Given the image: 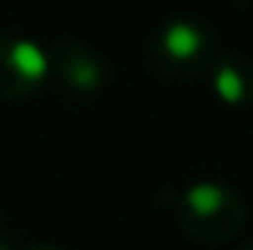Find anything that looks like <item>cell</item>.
<instances>
[{"mask_svg":"<svg viewBox=\"0 0 253 250\" xmlns=\"http://www.w3.org/2000/svg\"><path fill=\"white\" fill-rule=\"evenodd\" d=\"M243 250H253V240H251V242H248V245H245Z\"/></svg>","mask_w":253,"mask_h":250,"instance_id":"8","label":"cell"},{"mask_svg":"<svg viewBox=\"0 0 253 250\" xmlns=\"http://www.w3.org/2000/svg\"><path fill=\"white\" fill-rule=\"evenodd\" d=\"M213 92L226 105H245L253 100V62L245 57H224L213 65Z\"/></svg>","mask_w":253,"mask_h":250,"instance_id":"5","label":"cell"},{"mask_svg":"<svg viewBox=\"0 0 253 250\" xmlns=\"http://www.w3.org/2000/svg\"><path fill=\"white\" fill-rule=\"evenodd\" d=\"M49 70L76 92H92L105 81V65L78 40H62L49 54Z\"/></svg>","mask_w":253,"mask_h":250,"instance_id":"4","label":"cell"},{"mask_svg":"<svg viewBox=\"0 0 253 250\" xmlns=\"http://www.w3.org/2000/svg\"><path fill=\"white\" fill-rule=\"evenodd\" d=\"M178 221L202 242H226L243 229L245 207L224 183H194L178 199Z\"/></svg>","mask_w":253,"mask_h":250,"instance_id":"1","label":"cell"},{"mask_svg":"<svg viewBox=\"0 0 253 250\" xmlns=\"http://www.w3.org/2000/svg\"><path fill=\"white\" fill-rule=\"evenodd\" d=\"M49 73V54L33 40L0 35V100L30 97L43 86Z\"/></svg>","mask_w":253,"mask_h":250,"instance_id":"3","label":"cell"},{"mask_svg":"<svg viewBox=\"0 0 253 250\" xmlns=\"http://www.w3.org/2000/svg\"><path fill=\"white\" fill-rule=\"evenodd\" d=\"M154 62L162 73L197 75L215 65L213 40L200 25L186 19L170 22L154 40Z\"/></svg>","mask_w":253,"mask_h":250,"instance_id":"2","label":"cell"},{"mask_svg":"<svg viewBox=\"0 0 253 250\" xmlns=\"http://www.w3.org/2000/svg\"><path fill=\"white\" fill-rule=\"evenodd\" d=\"M25 250H62V248H57V245H49V242H41V245H30Z\"/></svg>","mask_w":253,"mask_h":250,"instance_id":"7","label":"cell"},{"mask_svg":"<svg viewBox=\"0 0 253 250\" xmlns=\"http://www.w3.org/2000/svg\"><path fill=\"white\" fill-rule=\"evenodd\" d=\"M0 250H11V240H8V231L0 226Z\"/></svg>","mask_w":253,"mask_h":250,"instance_id":"6","label":"cell"}]
</instances>
